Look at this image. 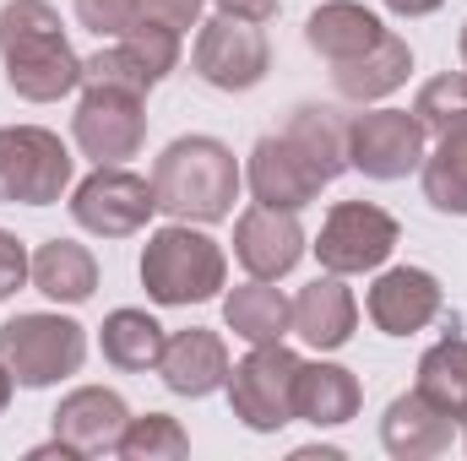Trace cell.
Segmentation results:
<instances>
[{
    "label": "cell",
    "instance_id": "cell-39",
    "mask_svg": "<svg viewBox=\"0 0 467 461\" xmlns=\"http://www.w3.org/2000/svg\"><path fill=\"white\" fill-rule=\"evenodd\" d=\"M462 71H467V22H462Z\"/></svg>",
    "mask_w": 467,
    "mask_h": 461
},
{
    "label": "cell",
    "instance_id": "cell-17",
    "mask_svg": "<svg viewBox=\"0 0 467 461\" xmlns=\"http://www.w3.org/2000/svg\"><path fill=\"white\" fill-rule=\"evenodd\" d=\"M457 440V418H446L435 402H424L419 391L397 396L380 418V446L386 456L397 461H430V456H446Z\"/></svg>",
    "mask_w": 467,
    "mask_h": 461
},
{
    "label": "cell",
    "instance_id": "cell-6",
    "mask_svg": "<svg viewBox=\"0 0 467 461\" xmlns=\"http://www.w3.org/2000/svg\"><path fill=\"white\" fill-rule=\"evenodd\" d=\"M299 353L283 343H255L229 369V407L250 435H277L294 424V380H299Z\"/></svg>",
    "mask_w": 467,
    "mask_h": 461
},
{
    "label": "cell",
    "instance_id": "cell-8",
    "mask_svg": "<svg viewBox=\"0 0 467 461\" xmlns=\"http://www.w3.org/2000/svg\"><path fill=\"white\" fill-rule=\"evenodd\" d=\"M158 212V196H152V179L119 169V163H99L77 190H71V218L77 229L99 233V239H130L152 223Z\"/></svg>",
    "mask_w": 467,
    "mask_h": 461
},
{
    "label": "cell",
    "instance_id": "cell-19",
    "mask_svg": "<svg viewBox=\"0 0 467 461\" xmlns=\"http://www.w3.org/2000/svg\"><path fill=\"white\" fill-rule=\"evenodd\" d=\"M364 407V391H358V374L343 364H299V380H294V418L316 424V429H343L348 418H358Z\"/></svg>",
    "mask_w": 467,
    "mask_h": 461
},
{
    "label": "cell",
    "instance_id": "cell-20",
    "mask_svg": "<svg viewBox=\"0 0 467 461\" xmlns=\"http://www.w3.org/2000/svg\"><path fill=\"white\" fill-rule=\"evenodd\" d=\"M380 16L375 11H364L358 0H327V5H316L310 11V22H305V38H310V49L327 60V66H343V60H358L364 49H375L380 44Z\"/></svg>",
    "mask_w": 467,
    "mask_h": 461
},
{
    "label": "cell",
    "instance_id": "cell-34",
    "mask_svg": "<svg viewBox=\"0 0 467 461\" xmlns=\"http://www.w3.org/2000/svg\"><path fill=\"white\" fill-rule=\"evenodd\" d=\"M141 11L158 16V22H169V27H180V33L202 22V0H141Z\"/></svg>",
    "mask_w": 467,
    "mask_h": 461
},
{
    "label": "cell",
    "instance_id": "cell-37",
    "mask_svg": "<svg viewBox=\"0 0 467 461\" xmlns=\"http://www.w3.org/2000/svg\"><path fill=\"white\" fill-rule=\"evenodd\" d=\"M343 461V451H337V446H305V451H294V461Z\"/></svg>",
    "mask_w": 467,
    "mask_h": 461
},
{
    "label": "cell",
    "instance_id": "cell-29",
    "mask_svg": "<svg viewBox=\"0 0 467 461\" xmlns=\"http://www.w3.org/2000/svg\"><path fill=\"white\" fill-rule=\"evenodd\" d=\"M82 87H119V93H141L147 98L158 87V77L136 60V49L125 38H115L109 49H99V55L82 60Z\"/></svg>",
    "mask_w": 467,
    "mask_h": 461
},
{
    "label": "cell",
    "instance_id": "cell-4",
    "mask_svg": "<svg viewBox=\"0 0 467 461\" xmlns=\"http://www.w3.org/2000/svg\"><path fill=\"white\" fill-rule=\"evenodd\" d=\"M82 358H88V332L71 315H11L0 326V364L22 391L71 380Z\"/></svg>",
    "mask_w": 467,
    "mask_h": 461
},
{
    "label": "cell",
    "instance_id": "cell-9",
    "mask_svg": "<svg viewBox=\"0 0 467 461\" xmlns=\"http://www.w3.org/2000/svg\"><path fill=\"white\" fill-rule=\"evenodd\" d=\"M191 66H196V77H202L207 87H218V93H250V87L266 77L272 49H266L261 22H239V16H223V11H218L213 22H202L196 49H191Z\"/></svg>",
    "mask_w": 467,
    "mask_h": 461
},
{
    "label": "cell",
    "instance_id": "cell-10",
    "mask_svg": "<svg viewBox=\"0 0 467 461\" xmlns=\"http://www.w3.org/2000/svg\"><path fill=\"white\" fill-rule=\"evenodd\" d=\"M147 98L119 87H82V104L71 115V141L93 163H125L147 141Z\"/></svg>",
    "mask_w": 467,
    "mask_h": 461
},
{
    "label": "cell",
    "instance_id": "cell-12",
    "mask_svg": "<svg viewBox=\"0 0 467 461\" xmlns=\"http://www.w3.org/2000/svg\"><path fill=\"white\" fill-rule=\"evenodd\" d=\"M441 304H446V293H441L435 271H424V266H391V271H380V277L369 282V293H364V310H369L375 332H386V337H413V332H424V326L441 315Z\"/></svg>",
    "mask_w": 467,
    "mask_h": 461
},
{
    "label": "cell",
    "instance_id": "cell-36",
    "mask_svg": "<svg viewBox=\"0 0 467 461\" xmlns=\"http://www.w3.org/2000/svg\"><path fill=\"white\" fill-rule=\"evenodd\" d=\"M441 5H446V0H386V11H391V16H408V22H413V16L441 11Z\"/></svg>",
    "mask_w": 467,
    "mask_h": 461
},
{
    "label": "cell",
    "instance_id": "cell-30",
    "mask_svg": "<svg viewBox=\"0 0 467 461\" xmlns=\"http://www.w3.org/2000/svg\"><path fill=\"white\" fill-rule=\"evenodd\" d=\"M413 115L430 136H441L451 125H467V71H446V77L424 82L419 98H413Z\"/></svg>",
    "mask_w": 467,
    "mask_h": 461
},
{
    "label": "cell",
    "instance_id": "cell-23",
    "mask_svg": "<svg viewBox=\"0 0 467 461\" xmlns=\"http://www.w3.org/2000/svg\"><path fill=\"white\" fill-rule=\"evenodd\" d=\"M223 321H229L234 337H244L250 347L283 343L294 332V299H283V288H272L266 277H250L223 299Z\"/></svg>",
    "mask_w": 467,
    "mask_h": 461
},
{
    "label": "cell",
    "instance_id": "cell-32",
    "mask_svg": "<svg viewBox=\"0 0 467 461\" xmlns=\"http://www.w3.org/2000/svg\"><path fill=\"white\" fill-rule=\"evenodd\" d=\"M141 16V0H77V22L99 38H125Z\"/></svg>",
    "mask_w": 467,
    "mask_h": 461
},
{
    "label": "cell",
    "instance_id": "cell-1",
    "mask_svg": "<svg viewBox=\"0 0 467 461\" xmlns=\"http://www.w3.org/2000/svg\"><path fill=\"white\" fill-rule=\"evenodd\" d=\"M0 60H5V87L27 104H55L82 87V55L66 44L60 11L49 0L0 5Z\"/></svg>",
    "mask_w": 467,
    "mask_h": 461
},
{
    "label": "cell",
    "instance_id": "cell-15",
    "mask_svg": "<svg viewBox=\"0 0 467 461\" xmlns=\"http://www.w3.org/2000/svg\"><path fill=\"white\" fill-rule=\"evenodd\" d=\"M130 424V407L119 391H104V385H77L71 396H60L55 407V440H66L77 456H104L115 451L119 435Z\"/></svg>",
    "mask_w": 467,
    "mask_h": 461
},
{
    "label": "cell",
    "instance_id": "cell-40",
    "mask_svg": "<svg viewBox=\"0 0 467 461\" xmlns=\"http://www.w3.org/2000/svg\"><path fill=\"white\" fill-rule=\"evenodd\" d=\"M462 446H467V418H462Z\"/></svg>",
    "mask_w": 467,
    "mask_h": 461
},
{
    "label": "cell",
    "instance_id": "cell-22",
    "mask_svg": "<svg viewBox=\"0 0 467 461\" xmlns=\"http://www.w3.org/2000/svg\"><path fill=\"white\" fill-rule=\"evenodd\" d=\"M33 288L55 304H88L99 288V261L77 239H49L33 250Z\"/></svg>",
    "mask_w": 467,
    "mask_h": 461
},
{
    "label": "cell",
    "instance_id": "cell-27",
    "mask_svg": "<svg viewBox=\"0 0 467 461\" xmlns=\"http://www.w3.org/2000/svg\"><path fill=\"white\" fill-rule=\"evenodd\" d=\"M424 402H435L446 418H467V337H446L419 358V385Z\"/></svg>",
    "mask_w": 467,
    "mask_h": 461
},
{
    "label": "cell",
    "instance_id": "cell-31",
    "mask_svg": "<svg viewBox=\"0 0 467 461\" xmlns=\"http://www.w3.org/2000/svg\"><path fill=\"white\" fill-rule=\"evenodd\" d=\"M125 44L136 49V60H141L158 82L180 66V27H169V22H158V16H141V22L125 33Z\"/></svg>",
    "mask_w": 467,
    "mask_h": 461
},
{
    "label": "cell",
    "instance_id": "cell-26",
    "mask_svg": "<svg viewBox=\"0 0 467 461\" xmlns=\"http://www.w3.org/2000/svg\"><path fill=\"white\" fill-rule=\"evenodd\" d=\"M424 174V201L446 218H467V125H451L435 136V152L419 163Z\"/></svg>",
    "mask_w": 467,
    "mask_h": 461
},
{
    "label": "cell",
    "instance_id": "cell-13",
    "mask_svg": "<svg viewBox=\"0 0 467 461\" xmlns=\"http://www.w3.org/2000/svg\"><path fill=\"white\" fill-rule=\"evenodd\" d=\"M234 255H239V266H244L250 277L277 282V277H288V271L299 266V255H305V229H299L294 212L255 201V207L239 212V223H234Z\"/></svg>",
    "mask_w": 467,
    "mask_h": 461
},
{
    "label": "cell",
    "instance_id": "cell-5",
    "mask_svg": "<svg viewBox=\"0 0 467 461\" xmlns=\"http://www.w3.org/2000/svg\"><path fill=\"white\" fill-rule=\"evenodd\" d=\"M77 158L44 125H0V207H55Z\"/></svg>",
    "mask_w": 467,
    "mask_h": 461
},
{
    "label": "cell",
    "instance_id": "cell-7",
    "mask_svg": "<svg viewBox=\"0 0 467 461\" xmlns=\"http://www.w3.org/2000/svg\"><path fill=\"white\" fill-rule=\"evenodd\" d=\"M397 239H402V229H397V218L386 207H375V201H337L327 212L321 239L310 250L321 255V266L332 277H358V271L386 266L391 250H397Z\"/></svg>",
    "mask_w": 467,
    "mask_h": 461
},
{
    "label": "cell",
    "instance_id": "cell-38",
    "mask_svg": "<svg viewBox=\"0 0 467 461\" xmlns=\"http://www.w3.org/2000/svg\"><path fill=\"white\" fill-rule=\"evenodd\" d=\"M11 385H16V380H11V369L0 364V413H5V402H11Z\"/></svg>",
    "mask_w": 467,
    "mask_h": 461
},
{
    "label": "cell",
    "instance_id": "cell-18",
    "mask_svg": "<svg viewBox=\"0 0 467 461\" xmlns=\"http://www.w3.org/2000/svg\"><path fill=\"white\" fill-rule=\"evenodd\" d=\"M353 326H358V299L343 277L327 271L310 288H299V299H294V337L299 343H310L316 353H337L353 337Z\"/></svg>",
    "mask_w": 467,
    "mask_h": 461
},
{
    "label": "cell",
    "instance_id": "cell-28",
    "mask_svg": "<svg viewBox=\"0 0 467 461\" xmlns=\"http://www.w3.org/2000/svg\"><path fill=\"white\" fill-rule=\"evenodd\" d=\"M115 451L125 461H180V456H191V435L180 429V418L147 413V418H130L125 424Z\"/></svg>",
    "mask_w": 467,
    "mask_h": 461
},
{
    "label": "cell",
    "instance_id": "cell-24",
    "mask_svg": "<svg viewBox=\"0 0 467 461\" xmlns=\"http://www.w3.org/2000/svg\"><path fill=\"white\" fill-rule=\"evenodd\" d=\"M283 136L299 147V158L321 174V185H332L343 169H348V119L337 115V109H327V104H299L288 125H283Z\"/></svg>",
    "mask_w": 467,
    "mask_h": 461
},
{
    "label": "cell",
    "instance_id": "cell-25",
    "mask_svg": "<svg viewBox=\"0 0 467 461\" xmlns=\"http://www.w3.org/2000/svg\"><path fill=\"white\" fill-rule=\"evenodd\" d=\"M163 343H169V332H163L147 310H115V315H104V326H99L104 364H115L119 374H147V369H158Z\"/></svg>",
    "mask_w": 467,
    "mask_h": 461
},
{
    "label": "cell",
    "instance_id": "cell-2",
    "mask_svg": "<svg viewBox=\"0 0 467 461\" xmlns=\"http://www.w3.org/2000/svg\"><path fill=\"white\" fill-rule=\"evenodd\" d=\"M239 163L218 136H180L152 163V196L158 212L174 223H223L239 201Z\"/></svg>",
    "mask_w": 467,
    "mask_h": 461
},
{
    "label": "cell",
    "instance_id": "cell-35",
    "mask_svg": "<svg viewBox=\"0 0 467 461\" xmlns=\"http://www.w3.org/2000/svg\"><path fill=\"white\" fill-rule=\"evenodd\" d=\"M223 16H239V22H272L277 16V0H213Z\"/></svg>",
    "mask_w": 467,
    "mask_h": 461
},
{
    "label": "cell",
    "instance_id": "cell-33",
    "mask_svg": "<svg viewBox=\"0 0 467 461\" xmlns=\"http://www.w3.org/2000/svg\"><path fill=\"white\" fill-rule=\"evenodd\" d=\"M22 282H33V255L22 250V239H16V233L0 229V299H11Z\"/></svg>",
    "mask_w": 467,
    "mask_h": 461
},
{
    "label": "cell",
    "instance_id": "cell-14",
    "mask_svg": "<svg viewBox=\"0 0 467 461\" xmlns=\"http://www.w3.org/2000/svg\"><path fill=\"white\" fill-rule=\"evenodd\" d=\"M244 185L261 207H283V212H299L321 196V174L299 158V147L288 136H261L250 147V163H244Z\"/></svg>",
    "mask_w": 467,
    "mask_h": 461
},
{
    "label": "cell",
    "instance_id": "cell-21",
    "mask_svg": "<svg viewBox=\"0 0 467 461\" xmlns=\"http://www.w3.org/2000/svg\"><path fill=\"white\" fill-rule=\"evenodd\" d=\"M408 71H413V49H408V38L380 33L375 49H364L358 60L332 66V82H337V93L353 98V104H375V98H391V93L408 82Z\"/></svg>",
    "mask_w": 467,
    "mask_h": 461
},
{
    "label": "cell",
    "instance_id": "cell-16",
    "mask_svg": "<svg viewBox=\"0 0 467 461\" xmlns=\"http://www.w3.org/2000/svg\"><path fill=\"white\" fill-rule=\"evenodd\" d=\"M158 374H163V385L174 396H213L218 385H229V347H223L218 332H207V326L174 332L163 343Z\"/></svg>",
    "mask_w": 467,
    "mask_h": 461
},
{
    "label": "cell",
    "instance_id": "cell-11",
    "mask_svg": "<svg viewBox=\"0 0 467 461\" xmlns=\"http://www.w3.org/2000/svg\"><path fill=\"white\" fill-rule=\"evenodd\" d=\"M424 125L408 109H369L348 119V169L364 179H408L424 163Z\"/></svg>",
    "mask_w": 467,
    "mask_h": 461
},
{
    "label": "cell",
    "instance_id": "cell-3",
    "mask_svg": "<svg viewBox=\"0 0 467 461\" xmlns=\"http://www.w3.org/2000/svg\"><path fill=\"white\" fill-rule=\"evenodd\" d=\"M223 282H229V261L213 233L191 229V223H169V229L147 233L141 288L152 304H207L223 293Z\"/></svg>",
    "mask_w": 467,
    "mask_h": 461
}]
</instances>
